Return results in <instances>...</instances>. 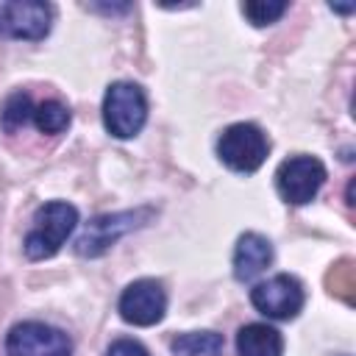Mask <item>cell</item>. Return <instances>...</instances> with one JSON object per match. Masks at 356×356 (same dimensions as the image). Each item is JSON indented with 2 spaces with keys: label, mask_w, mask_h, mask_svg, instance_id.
<instances>
[{
  "label": "cell",
  "mask_w": 356,
  "mask_h": 356,
  "mask_svg": "<svg viewBox=\"0 0 356 356\" xmlns=\"http://www.w3.org/2000/svg\"><path fill=\"white\" fill-rule=\"evenodd\" d=\"M253 306L273 320H292L303 309V286L292 275H273L270 281H261L250 292Z\"/></svg>",
  "instance_id": "7"
},
{
  "label": "cell",
  "mask_w": 356,
  "mask_h": 356,
  "mask_svg": "<svg viewBox=\"0 0 356 356\" xmlns=\"http://www.w3.org/2000/svg\"><path fill=\"white\" fill-rule=\"evenodd\" d=\"M284 11H286V3H275V0H250V3L242 6V14H245L256 28L273 25Z\"/></svg>",
  "instance_id": "15"
},
{
  "label": "cell",
  "mask_w": 356,
  "mask_h": 356,
  "mask_svg": "<svg viewBox=\"0 0 356 356\" xmlns=\"http://www.w3.org/2000/svg\"><path fill=\"white\" fill-rule=\"evenodd\" d=\"M167 312V295L159 281H134L120 298V317L131 325H156Z\"/></svg>",
  "instance_id": "9"
},
{
  "label": "cell",
  "mask_w": 356,
  "mask_h": 356,
  "mask_svg": "<svg viewBox=\"0 0 356 356\" xmlns=\"http://www.w3.org/2000/svg\"><path fill=\"white\" fill-rule=\"evenodd\" d=\"M78 225V209L72 203L64 200H50L44 203L36 217H33V228L25 236V253L28 259H50L53 253H58V248L67 242V236L75 231Z\"/></svg>",
  "instance_id": "1"
},
{
  "label": "cell",
  "mask_w": 356,
  "mask_h": 356,
  "mask_svg": "<svg viewBox=\"0 0 356 356\" xmlns=\"http://www.w3.org/2000/svg\"><path fill=\"white\" fill-rule=\"evenodd\" d=\"M150 211L147 209H139V211H120V214H103V217H95L83 234L78 236L75 242V250L78 256H100L106 253L122 234L134 231L136 225H142V220L147 217Z\"/></svg>",
  "instance_id": "6"
},
{
  "label": "cell",
  "mask_w": 356,
  "mask_h": 356,
  "mask_svg": "<svg viewBox=\"0 0 356 356\" xmlns=\"http://www.w3.org/2000/svg\"><path fill=\"white\" fill-rule=\"evenodd\" d=\"M175 356H220L222 353V337L214 331H197V334H181L172 339Z\"/></svg>",
  "instance_id": "12"
},
{
  "label": "cell",
  "mask_w": 356,
  "mask_h": 356,
  "mask_svg": "<svg viewBox=\"0 0 356 356\" xmlns=\"http://www.w3.org/2000/svg\"><path fill=\"white\" fill-rule=\"evenodd\" d=\"M236 350H239V356H281L284 353V339L273 325L250 323V325L239 328Z\"/></svg>",
  "instance_id": "11"
},
{
  "label": "cell",
  "mask_w": 356,
  "mask_h": 356,
  "mask_svg": "<svg viewBox=\"0 0 356 356\" xmlns=\"http://www.w3.org/2000/svg\"><path fill=\"white\" fill-rule=\"evenodd\" d=\"M323 181H325V167L314 156H292V159L281 161L275 170L278 195L295 206L309 203L320 192Z\"/></svg>",
  "instance_id": "4"
},
{
  "label": "cell",
  "mask_w": 356,
  "mask_h": 356,
  "mask_svg": "<svg viewBox=\"0 0 356 356\" xmlns=\"http://www.w3.org/2000/svg\"><path fill=\"white\" fill-rule=\"evenodd\" d=\"M33 122L44 134H61L70 125V111L58 100H44L33 108Z\"/></svg>",
  "instance_id": "14"
},
{
  "label": "cell",
  "mask_w": 356,
  "mask_h": 356,
  "mask_svg": "<svg viewBox=\"0 0 356 356\" xmlns=\"http://www.w3.org/2000/svg\"><path fill=\"white\" fill-rule=\"evenodd\" d=\"M28 117H33V103L25 92H14L6 103H3V111H0V125L14 134L17 128H22L28 122Z\"/></svg>",
  "instance_id": "13"
},
{
  "label": "cell",
  "mask_w": 356,
  "mask_h": 356,
  "mask_svg": "<svg viewBox=\"0 0 356 356\" xmlns=\"http://www.w3.org/2000/svg\"><path fill=\"white\" fill-rule=\"evenodd\" d=\"M106 356H147V350L139 342H134V339H117L106 350Z\"/></svg>",
  "instance_id": "16"
},
{
  "label": "cell",
  "mask_w": 356,
  "mask_h": 356,
  "mask_svg": "<svg viewBox=\"0 0 356 356\" xmlns=\"http://www.w3.org/2000/svg\"><path fill=\"white\" fill-rule=\"evenodd\" d=\"M8 356H72V342L64 331L47 323H17L6 337Z\"/></svg>",
  "instance_id": "5"
},
{
  "label": "cell",
  "mask_w": 356,
  "mask_h": 356,
  "mask_svg": "<svg viewBox=\"0 0 356 356\" xmlns=\"http://www.w3.org/2000/svg\"><path fill=\"white\" fill-rule=\"evenodd\" d=\"M267 150H270V142L267 136L250 125V122H236V125H228L217 142V153L220 159L236 170V172H256L264 159H267Z\"/></svg>",
  "instance_id": "3"
},
{
  "label": "cell",
  "mask_w": 356,
  "mask_h": 356,
  "mask_svg": "<svg viewBox=\"0 0 356 356\" xmlns=\"http://www.w3.org/2000/svg\"><path fill=\"white\" fill-rule=\"evenodd\" d=\"M147 120V100L136 83L117 81L103 97V125L117 139H131L142 131Z\"/></svg>",
  "instance_id": "2"
},
{
  "label": "cell",
  "mask_w": 356,
  "mask_h": 356,
  "mask_svg": "<svg viewBox=\"0 0 356 356\" xmlns=\"http://www.w3.org/2000/svg\"><path fill=\"white\" fill-rule=\"evenodd\" d=\"M50 31V6L39 0L0 3V36L6 39H44Z\"/></svg>",
  "instance_id": "8"
},
{
  "label": "cell",
  "mask_w": 356,
  "mask_h": 356,
  "mask_svg": "<svg viewBox=\"0 0 356 356\" xmlns=\"http://www.w3.org/2000/svg\"><path fill=\"white\" fill-rule=\"evenodd\" d=\"M273 261V248L259 234H242L234 250V275L239 281H253Z\"/></svg>",
  "instance_id": "10"
}]
</instances>
